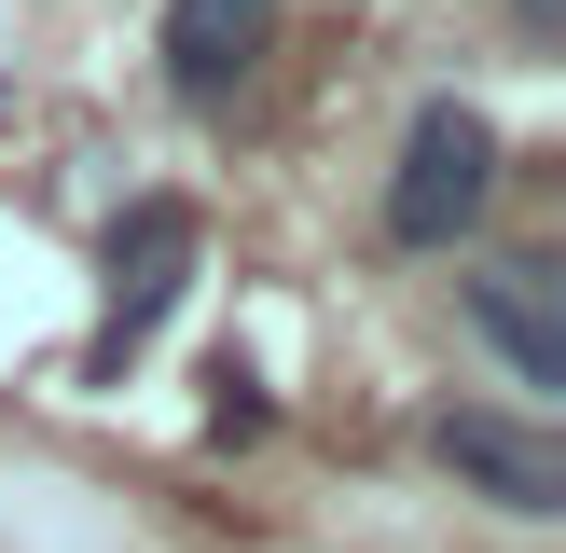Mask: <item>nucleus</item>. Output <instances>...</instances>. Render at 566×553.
Wrapping results in <instances>:
<instances>
[{"instance_id":"nucleus-3","label":"nucleus","mask_w":566,"mask_h":553,"mask_svg":"<svg viewBox=\"0 0 566 553\" xmlns=\"http://www.w3.org/2000/svg\"><path fill=\"white\" fill-rule=\"evenodd\" d=\"M442 470H457L470 498H497V512H566V442L553 429H525V415H497V401H442Z\"/></svg>"},{"instance_id":"nucleus-1","label":"nucleus","mask_w":566,"mask_h":553,"mask_svg":"<svg viewBox=\"0 0 566 553\" xmlns=\"http://www.w3.org/2000/svg\"><path fill=\"white\" fill-rule=\"evenodd\" d=\"M193 263H208V221H193V194H138L125 221H111V249H97V346H83V374H125L138 346H153L166 319H180V291H193Z\"/></svg>"},{"instance_id":"nucleus-4","label":"nucleus","mask_w":566,"mask_h":553,"mask_svg":"<svg viewBox=\"0 0 566 553\" xmlns=\"http://www.w3.org/2000/svg\"><path fill=\"white\" fill-rule=\"evenodd\" d=\"M553 291H566L553 263H484V276H470V332L512 359L525 401H553V387H566V319H553Z\"/></svg>"},{"instance_id":"nucleus-6","label":"nucleus","mask_w":566,"mask_h":553,"mask_svg":"<svg viewBox=\"0 0 566 553\" xmlns=\"http://www.w3.org/2000/svg\"><path fill=\"white\" fill-rule=\"evenodd\" d=\"M208 429H221V442H263V387H249L235 359H221V401H208Z\"/></svg>"},{"instance_id":"nucleus-2","label":"nucleus","mask_w":566,"mask_h":553,"mask_svg":"<svg viewBox=\"0 0 566 553\" xmlns=\"http://www.w3.org/2000/svg\"><path fill=\"white\" fill-rule=\"evenodd\" d=\"M484 208H497V125L470 97H429L401 125V166H387V236L401 249H457Z\"/></svg>"},{"instance_id":"nucleus-5","label":"nucleus","mask_w":566,"mask_h":553,"mask_svg":"<svg viewBox=\"0 0 566 553\" xmlns=\"http://www.w3.org/2000/svg\"><path fill=\"white\" fill-rule=\"evenodd\" d=\"M153 42H166V83H180V97H235L276 55V0H166Z\"/></svg>"}]
</instances>
